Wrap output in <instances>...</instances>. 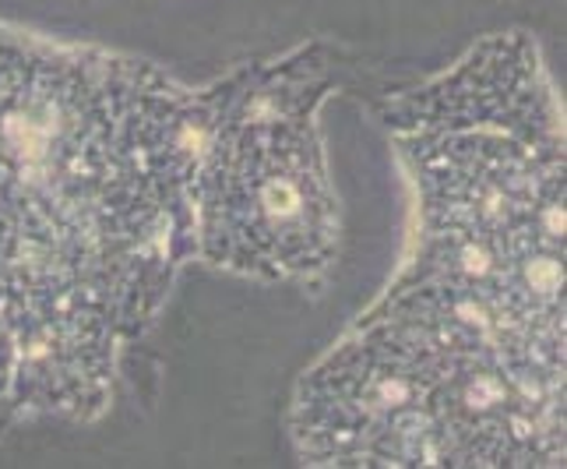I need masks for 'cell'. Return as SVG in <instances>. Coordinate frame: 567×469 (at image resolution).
I'll return each mask as SVG.
<instances>
[{"label":"cell","mask_w":567,"mask_h":469,"mask_svg":"<svg viewBox=\"0 0 567 469\" xmlns=\"http://www.w3.org/2000/svg\"><path fill=\"white\" fill-rule=\"evenodd\" d=\"M198 89L0 18V417H103L194 262Z\"/></svg>","instance_id":"cell-1"},{"label":"cell","mask_w":567,"mask_h":469,"mask_svg":"<svg viewBox=\"0 0 567 469\" xmlns=\"http://www.w3.org/2000/svg\"><path fill=\"white\" fill-rule=\"evenodd\" d=\"M409 187L395 279L437 293L522 354L564 367V110L533 35L494 32L388 95Z\"/></svg>","instance_id":"cell-2"},{"label":"cell","mask_w":567,"mask_h":469,"mask_svg":"<svg viewBox=\"0 0 567 469\" xmlns=\"http://www.w3.org/2000/svg\"><path fill=\"white\" fill-rule=\"evenodd\" d=\"M564 378L437 293L391 279L289 402L303 466L557 469Z\"/></svg>","instance_id":"cell-3"},{"label":"cell","mask_w":567,"mask_h":469,"mask_svg":"<svg viewBox=\"0 0 567 469\" xmlns=\"http://www.w3.org/2000/svg\"><path fill=\"white\" fill-rule=\"evenodd\" d=\"M336 89L321 43L233 68L198 89L194 262L315 293L342 241L321 110Z\"/></svg>","instance_id":"cell-4"}]
</instances>
